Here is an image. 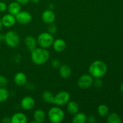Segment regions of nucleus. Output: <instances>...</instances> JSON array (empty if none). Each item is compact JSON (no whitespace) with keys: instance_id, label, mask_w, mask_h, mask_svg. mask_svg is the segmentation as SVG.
Segmentation results:
<instances>
[{"instance_id":"f257e3e1","label":"nucleus","mask_w":123,"mask_h":123,"mask_svg":"<svg viewBox=\"0 0 123 123\" xmlns=\"http://www.w3.org/2000/svg\"><path fill=\"white\" fill-rule=\"evenodd\" d=\"M50 56L49 51L45 48H36L31 52V59L36 65H42L48 61Z\"/></svg>"},{"instance_id":"f03ea898","label":"nucleus","mask_w":123,"mask_h":123,"mask_svg":"<svg viewBox=\"0 0 123 123\" xmlns=\"http://www.w3.org/2000/svg\"><path fill=\"white\" fill-rule=\"evenodd\" d=\"M108 67L103 61L97 60L91 63L88 68V72L92 78H100L106 73Z\"/></svg>"},{"instance_id":"7ed1b4c3","label":"nucleus","mask_w":123,"mask_h":123,"mask_svg":"<svg viewBox=\"0 0 123 123\" xmlns=\"http://www.w3.org/2000/svg\"><path fill=\"white\" fill-rule=\"evenodd\" d=\"M49 121L52 123H60L64 118V112L59 107L54 106L50 108L48 113Z\"/></svg>"},{"instance_id":"20e7f679","label":"nucleus","mask_w":123,"mask_h":123,"mask_svg":"<svg viewBox=\"0 0 123 123\" xmlns=\"http://www.w3.org/2000/svg\"><path fill=\"white\" fill-rule=\"evenodd\" d=\"M54 40L52 34L49 33V32H44L39 34L37 37V44L40 48L47 49L52 45Z\"/></svg>"},{"instance_id":"39448f33","label":"nucleus","mask_w":123,"mask_h":123,"mask_svg":"<svg viewBox=\"0 0 123 123\" xmlns=\"http://www.w3.org/2000/svg\"><path fill=\"white\" fill-rule=\"evenodd\" d=\"M20 38L16 32L10 31L4 35V41L10 48H16L19 45Z\"/></svg>"},{"instance_id":"423d86ee","label":"nucleus","mask_w":123,"mask_h":123,"mask_svg":"<svg viewBox=\"0 0 123 123\" xmlns=\"http://www.w3.org/2000/svg\"><path fill=\"white\" fill-rule=\"evenodd\" d=\"M70 95L68 92L62 91L59 92L54 97V104L58 106H64L70 101Z\"/></svg>"},{"instance_id":"0eeeda50","label":"nucleus","mask_w":123,"mask_h":123,"mask_svg":"<svg viewBox=\"0 0 123 123\" xmlns=\"http://www.w3.org/2000/svg\"><path fill=\"white\" fill-rule=\"evenodd\" d=\"M93 78L89 74H83L78 80V85L82 89H86L92 86L93 84Z\"/></svg>"},{"instance_id":"6e6552de","label":"nucleus","mask_w":123,"mask_h":123,"mask_svg":"<svg viewBox=\"0 0 123 123\" xmlns=\"http://www.w3.org/2000/svg\"><path fill=\"white\" fill-rule=\"evenodd\" d=\"M16 21L22 25H27L32 20L31 13L26 11H20L15 16Z\"/></svg>"},{"instance_id":"1a4fd4ad","label":"nucleus","mask_w":123,"mask_h":123,"mask_svg":"<svg viewBox=\"0 0 123 123\" xmlns=\"http://www.w3.org/2000/svg\"><path fill=\"white\" fill-rule=\"evenodd\" d=\"M55 14L52 10H46L42 14V19L45 24H50L54 23L55 20Z\"/></svg>"},{"instance_id":"9d476101","label":"nucleus","mask_w":123,"mask_h":123,"mask_svg":"<svg viewBox=\"0 0 123 123\" xmlns=\"http://www.w3.org/2000/svg\"><path fill=\"white\" fill-rule=\"evenodd\" d=\"M20 105L24 110L30 111L34 106L35 100L32 97L26 96L22 99L20 102Z\"/></svg>"},{"instance_id":"9b49d317","label":"nucleus","mask_w":123,"mask_h":123,"mask_svg":"<svg viewBox=\"0 0 123 123\" xmlns=\"http://www.w3.org/2000/svg\"><path fill=\"white\" fill-rule=\"evenodd\" d=\"M1 21H2V25L6 27H10L15 24L16 19L15 16L8 13L2 17Z\"/></svg>"},{"instance_id":"f8f14e48","label":"nucleus","mask_w":123,"mask_h":123,"mask_svg":"<svg viewBox=\"0 0 123 123\" xmlns=\"http://www.w3.org/2000/svg\"><path fill=\"white\" fill-rule=\"evenodd\" d=\"M24 43L26 46V48L29 51L31 52L37 48V40L31 36H26L24 40Z\"/></svg>"},{"instance_id":"ddd939ff","label":"nucleus","mask_w":123,"mask_h":123,"mask_svg":"<svg viewBox=\"0 0 123 123\" xmlns=\"http://www.w3.org/2000/svg\"><path fill=\"white\" fill-rule=\"evenodd\" d=\"M14 81L18 86H24L27 82V77L25 73L22 72H18L14 75Z\"/></svg>"},{"instance_id":"4468645a","label":"nucleus","mask_w":123,"mask_h":123,"mask_svg":"<svg viewBox=\"0 0 123 123\" xmlns=\"http://www.w3.org/2000/svg\"><path fill=\"white\" fill-rule=\"evenodd\" d=\"M52 46L54 50L57 52H62L66 48V42L61 38H57L54 40Z\"/></svg>"},{"instance_id":"2eb2a0df","label":"nucleus","mask_w":123,"mask_h":123,"mask_svg":"<svg viewBox=\"0 0 123 123\" xmlns=\"http://www.w3.org/2000/svg\"><path fill=\"white\" fill-rule=\"evenodd\" d=\"M27 117L22 112H17L11 117L12 123H26L27 122Z\"/></svg>"},{"instance_id":"dca6fc26","label":"nucleus","mask_w":123,"mask_h":123,"mask_svg":"<svg viewBox=\"0 0 123 123\" xmlns=\"http://www.w3.org/2000/svg\"><path fill=\"white\" fill-rule=\"evenodd\" d=\"M59 68H60L59 69L60 74L62 78L66 79V78H69L72 74V70L68 65L63 64L62 66H60Z\"/></svg>"},{"instance_id":"f3484780","label":"nucleus","mask_w":123,"mask_h":123,"mask_svg":"<svg viewBox=\"0 0 123 123\" xmlns=\"http://www.w3.org/2000/svg\"><path fill=\"white\" fill-rule=\"evenodd\" d=\"M20 10H21L20 4L18 2H11L8 7V13L14 16H16L17 14H18L21 11Z\"/></svg>"},{"instance_id":"a211bd4d","label":"nucleus","mask_w":123,"mask_h":123,"mask_svg":"<svg viewBox=\"0 0 123 123\" xmlns=\"http://www.w3.org/2000/svg\"><path fill=\"white\" fill-rule=\"evenodd\" d=\"M34 120L36 123H43L46 118V114L42 109H37L33 114Z\"/></svg>"},{"instance_id":"6ab92c4d","label":"nucleus","mask_w":123,"mask_h":123,"mask_svg":"<svg viewBox=\"0 0 123 123\" xmlns=\"http://www.w3.org/2000/svg\"><path fill=\"white\" fill-rule=\"evenodd\" d=\"M67 109L70 114L74 115L79 112V105L74 101H69L67 103Z\"/></svg>"},{"instance_id":"aec40b11","label":"nucleus","mask_w":123,"mask_h":123,"mask_svg":"<svg viewBox=\"0 0 123 123\" xmlns=\"http://www.w3.org/2000/svg\"><path fill=\"white\" fill-rule=\"evenodd\" d=\"M87 120V117L84 113L79 112L74 114L72 119L73 123H85Z\"/></svg>"},{"instance_id":"412c9836","label":"nucleus","mask_w":123,"mask_h":123,"mask_svg":"<svg viewBox=\"0 0 123 123\" xmlns=\"http://www.w3.org/2000/svg\"><path fill=\"white\" fill-rule=\"evenodd\" d=\"M42 99L46 103H51V104H54V97L55 96H54L52 93L50 91H45L43 92L42 95Z\"/></svg>"},{"instance_id":"4be33fe9","label":"nucleus","mask_w":123,"mask_h":123,"mask_svg":"<svg viewBox=\"0 0 123 123\" xmlns=\"http://www.w3.org/2000/svg\"><path fill=\"white\" fill-rule=\"evenodd\" d=\"M107 121L109 123H120L121 122V119L118 114L111 113L108 115Z\"/></svg>"},{"instance_id":"5701e85b","label":"nucleus","mask_w":123,"mask_h":123,"mask_svg":"<svg viewBox=\"0 0 123 123\" xmlns=\"http://www.w3.org/2000/svg\"><path fill=\"white\" fill-rule=\"evenodd\" d=\"M97 112L98 115L102 117H105L108 115L109 108L105 105H100L97 108Z\"/></svg>"},{"instance_id":"b1692460","label":"nucleus","mask_w":123,"mask_h":123,"mask_svg":"<svg viewBox=\"0 0 123 123\" xmlns=\"http://www.w3.org/2000/svg\"><path fill=\"white\" fill-rule=\"evenodd\" d=\"M9 96L8 91L6 87L0 88V102H6Z\"/></svg>"},{"instance_id":"393cba45","label":"nucleus","mask_w":123,"mask_h":123,"mask_svg":"<svg viewBox=\"0 0 123 123\" xmlns=\"http://www.w3.org/2000/svg\"><path fill=\"white\" fill-rule=\"evenodd\" d=\"M8 84V80L3 75H0V88L6 87Z\"/></svg>"},{"instance_id":"a878e982","label":"nucleus","mask_w":123,"mask_h":123,"mask_svg":"<svg viewBox=\"0 0 123 123\" xmlns=\"http://www.w3.org/2000/svg\"><path fill=\"white\" fill-rule=\"evenodd\" d=\"M49 27H48V31H49V33H50L51 34H55L56 30H57V28H56V26L53 23L52 24H49Z\"/></svg>"},{"instance_id":"bb28decb","label":"nucleus","mask_w":123,"mask_h":123,"mask_svg":"<svg viewBox=\"0 0 123 123\" xmlns=\"http://www.w3.org/2000/svg\"><path fill=\"white\" fill-rule=\"evenodd\" d=\"M51 66L54 68H59L61 66V62H60V60L58 59H54L51 62Z\"/></svg>"},{"instance_id":"cd10ccee","label":"nucleus","mask_w":123,"mask_h":123,"mask_svg":"<svg viewBox=\"0 0 123 123\" xmlns=\"http://www.w3.org/2000/svg\"><path fill=\"white\" fill-rule=\"evenodd\" d=\"M96 80L94 81H93L94 85L97 88H101L102 86V85H103V82H102V80L101 79H100V78H96Z\"/></svg>"},{"instance_id":"c85d7f7f","label":"nucleus","mask_w":123,"mask_h":123,"mask_svg":"<svg viewBox=\"0 0 123 123\" xmlns=\"http://www.w3.org/2000/svg\"><path fill=\"white\" fill-rule=\"evenodd\" d=\"M7 5L5 2H0V12H4L7 10Z\"/></svg>"},{"instance_id":"c756f323","label":"nucleus","mask_w":123,"mask_h":123,"mask_svg":"<svg viewBox=\"0 0 123 123\" xmlns=\"http://www.w3.org/2000/svg\"><path fill=\"white\" fill-rule=\"evenodd\" d=\"M86 121L90 123H95L97 122V119H96V118L94 116L91 115V116L87 117V120H86Z\"/></svg>"},{"instance_id":"7c9ffc66","label":"nucleus","mask_w":123,"mask_h":123,"mask_svg":"<svg viewBox=\"0 0 123 123\" xmlns=\"http://www.w3.org/2000/svg\"><path fill=\"white\" fill-rule=\"evenodd\" d=\"M26 86V88L29 90H33L35 88V86L32 83H27L25 84Z\"/></svg>"},{"instance_id":"2f4dec72","label":"nucleus","mask_w":123,"mask_h":123,"mask_svg":"<svg viewBox=\"0 0 123 123\" xmlns=\"http://www.w3.org/2000/svg\"><path fill=\"white\" fill-rule=\"evenodd\" d=\"M1 122L4 123H12L11 122V118L8 117H5L2 118Z\"/></svg>"},{"instance_id":"473e14b6","label":"nucleus","mask_w":123,"mask_h":123,"mask_svg":"<svg viewBox=\"0 0 123 123\" xmlns=\"http://www.w3.org/2000/svg\"><path fill=\"white\" fill-rule=\"evenodd\" d=\"M17 2H18L20 4H22V5H25L26 4H28L30 1V0H16Z\"/></svg>"},{"instance_id":"72a5a7b5","label":"nucleus","mask_w":123,"mask_h":123,"mask_svg":"<svg viewBox=\"0 0 123 123\" xmlns=\"http://www.w3.org/2000/svg\"><path fill=\"white\" fill-rule=\"evenodd\" d=\"M3 40H4V35L0 34V42Z\"/></svg>"},{"instance_id":"f704fd0d","label":"nucleus","mask_w":123,"mask_h":123,"mask_svg":"<svg viewBox=\"0 0 123 123\" xmlns=\"http://www.w3.org/2000/svg\"><path fill=\"white\" fill-rule=\"evenodd\" d=\"M30 1H31L32 2H33V3L36 4V3H38V2L40 1V0H30Z\"/></svg>"},{"instance_id":"c9c22d12","label":"nucleus","mask_w":123,"mask_h":123,"mask_svg":"<svg viewBox=\"0 0 123 123\" xmlns=\"http://www.w3.org/2000/svg\"><path fill=\"white\" fill-rule=\"evenodd\" d=\"M2 26H3V25H2V21H1V19H0V30H1V28H2Z\"/></svg>"},{"instance_id":"e433bc0d","label":"nucleus","mask_w":123,"mask_h":123,"mask_svg":"<svg viewBox=\"0 0 123 123\" xmlns=\"http://www.w3.org/2000/svg\"><path fill=\"white\" fill-rule=\"evenodd\" d=\"M121 91H122V92H123V83L122 85H121Z\"/></svg>"}]
</instances>
